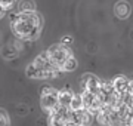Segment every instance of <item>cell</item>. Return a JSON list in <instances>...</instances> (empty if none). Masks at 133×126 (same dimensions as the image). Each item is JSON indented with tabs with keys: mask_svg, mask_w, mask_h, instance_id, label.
I'll return each instance as SVG.
<instances>
[{
	"mask_svg": "<svg viewBox=\"0 0 133 126\" xmlns=\"http://www.w3.org/2000/svg\"><path fill=\"white\" fill-rule=\"evenodd\" d=\"M10 28L19 40H36L42 33L43 18L42 15L34 12H18L10 18Z\"/></svg>",
	"mask_w": 133,
	"mask_h": 126,
	"instance_id": "cell-1",
	"label": "cell"
},
{
	"mask_svg": "<svg viewBox=\"0 0 133 126\" xmlns=\"http://www.w3.org/2000/svg\"><path fill=\"white\" fill-rule=\"evenodd\" d=\"M25 74L30 79H38V80L52 79L58 76V68L49 61L46 52H42L33 62L27 65Z\"/></svg>",
	"mask_w": 133,
	"mask_h": 126,
	"instance_id": "cell-2",
	"label": "cell"
},
{
	"mask_svg": "<svg viewBox=\"0 0 133 126\" xmlns=\"http://www.w3.org/2000/svg\"><path fill=\"white\" fill-rule=\"evenodd\" d=\"M46 55H48L49 61L59 70L62 64L65 62L68 58L72 56V52L68 46H65V45H62V43H56V45H52L46 51Z\"/></svg>",
	"mask_w": 133,
	"mask_h": 126,
	"instance_id": "cell-3",
	"label": "cell"
},
{
	"mask_svg": "<svg viewBox=\"0 0 133 126\" xmlns=\"http://www.w3.org/2000/svg\"><path fill=\"white\" fill-rule=\"evenodd\" d=\"M40 92H42V95H40L42 110L46 113L53 111L58 107V91L52 86H43Z\"/></svg>",
	"mask_w": 133,
	"mask_h": 126,
	"instance_id": "cell-4",
	"label": "cell"
},
{
	"mask_svg": "<svg viewBox=\"0 0 133 126\" xmlns=\"http://www.w3.org/2000/svg\"><path fill=\"white\" fill-rule=\"evenodd\" d=\"M81 97H83V107H84V110L90 111L92 114H96L104 107L98 92H81Z\"/></svg>",
	"mask_w": 133,
	"mask_h": 126,
	"instance_id": "cell-5",
	"label": "cell"
},
{
	"mask_svg": "<svg viewBox=\"0 0 133 126\" xmlns=\"http://www.w3.org/2000/svg\"><path fill=\"white\" fill-rule=\"evenodd\" d=\"M101 80L96 77L95 74L86 73L81 76L80 79V86H81V92H98L101 87Z\"/></svg>",
	"mask_w": 133,
	"mask_h": 126,
	"instance_id": "cell-6",
	"label": "cell"
},
{
	"mask_svg": "<svg viewBox=\"0 0 133 126\" xmlns=\"http://www.w3.org/2000/svg\"><path fill=\"white\" fill-rule=\"evenodd\" d=\"M68 113H70V110L56 107L53 111L49 113V126H65Z\"/></svg>",
	"mask_w": 133,
	"mask_h": 126,
	"instance_id": "cell-7",
	"label": "cell"
},
{
	"mask_svg": "<svg viewBox=\"0 0 133 126\" xmlns=\"http://www.w3.org/2000/svg\"><path fill=\"white\" fill-rule=\"evenodd\" d=\"M72 89L70 87H62L61 91H58V107L61 108H65V110H70V104H71L72 99Z\"/></svg>",
	"mask_w": 133,
	"mask_h": 126,
	"instance_id": "cell-8",
	"label": "cell"
},
{
	"mask_svg": "<svg viewBox=\"0 0 133 126\" xmlns=\"http://www.w3.org/2000/svg\"><path fill=\"white\" fill-rule=\"evenodd\" d=\"M72 113V117L74 120L77 122L78 126H90L92 125V120H93V114L87 110H80V111H71Z\"/></svg>",
	"mask_w": 133,
	"mask_h": 126,
	"instance_id": "cell-9",
	"label": "cell"
},
{
	"mask_svg": "<svg viewBox=\"0 0 133 126\" xmlns=\"http://www.w3.org/2000/svg\"><path fill=\"white\" fill-rule=\"evenodd\" d=\"M111 83H112L114 89L120 93V95H126V93H129V91H130V80L126 79L124 76H117Z\"/></svg>",
	"mask_w": 133,
	"mask_h": 126,
	"instance_id": "cell-10",
	"label": "cell"
},
{
	"mask_svg": "<svg viewBox=\"0 0 133 126\" xmlns=\"http://www.w3.org/2000/svg\"><path fill=\"white\" fill-rule=\"evenodd\" d=\"M114 12H115V16L120 18V20H127L130 14H132V8L129 5L127 2H124V0H120L117 2L114 6Z\"/></svg>",
	"mask_w": 133,
	"mask_h": 126,
	"instance_id": "cell-11",
	"label": "cell"
},
{
	"mask_svg": "<svg viewBox=\"0 0 133 126\" xmlns=\"http://www.w3.org/2000/svg\"><path fill=\"white\" fill-rule=\"evenodd\" d=\"M83 97L81 93H74L71 99V104H70V111H80L83 110Z\"/></svg>",
	"mask_w": 133,
	"mask_h": 126,
	"instance_id": "cell-12",
	"label": "cell"
},
{
	"mask_svg": "<svg viewBox=\"0 0 133 126\" xmlns=\"http://www.w3.org/2000/svg\"><path fill=\"white\" fill-rule=\"evenodd\" d=\"M19 12H34L36 10V3L33 0H21L18 5Z\"/></svg>",
	"mask_w": 133,
	"mask_h": 126,
	"instance_id": "cell-13",
	"label": "cell"
},
{
	"mask_svg": "<svg viewBox=\"0 0 133 126\" xmlns=\"http://www.w3.org/2000/svg\"><path fill=\"white\" fill-rule=\"evenodd\" d=\"M76 68H77V59L74 58V55H72L71 58H68L65 62L61 65L59 71H74Z\"/></svg>",
	"mask_w": 133,
	"mask_h": 126,
	"instance_id": "cell-14",
	"label": "cell"
},
{
	"mask_svg": "<svg viewBox=\"0 0 133 126\" xmlns=\"http://www.w3.org/2000/svg\"><path fill=\"white\" fill-rule=\"evenodd\" d=\"M0 126H10V119L6 110L0 108Z\"/></svg>",
	"mask_w": 133,
	"mask_h": 126,
	"instance_id": "cell-15",
	"label": "cell"
},
{
	"mask_svg": "<svg viewBox=\"0 0 133 126\" xmlns=\"http://www.w3.org/2000/svg\"><path fill=\"white\" fill-rule=\"evenodd\" d=\"M15 3H16V0H0V5L3 6L6 10L12 9V8L15 6Z\"/></svg>",
	"mask_w": 133,
	"mask_h": 126,
	"instance_id": "cell-16",
	"label": "cell"
},
{
	"mask_svg": "<svg viewBox=\"0 0 133 126\" xmlns=\"http://www.w3.org/2000/svg\"><path fill=\"white\" fill-rule=\"evenodd\" d=\"M61 43L70 48V46H71V45L74 43V39H72V36H64V37L61 39Z\"/></svg>",
	"mask_w": 133,
	"mask_h": 126,
	"instance_id": "cell-17",
	"label": "cell"
},
{
	"mask_svg": "<svg viewBox=\"0 0 133 126\" xmlns=\"http://www.w3.org/2000/svg\"><path fill=\"white\" fill-rule=\"evenodd\" d=\"M5 14H6V9L0 5V18H3V16H5Z\"/></svg>",
	"mask_w": 133,
	"mask_h": 126,
	"instance_id": "cell-18",
	"label": "cell"
}]
</instances>
